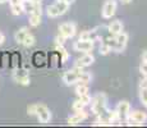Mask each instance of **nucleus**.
Segmentation results:
<instances>
[{
    "instance_id": "nucleus-1",
    "label": "nucleus",
    "mask_w": 147,
    "mask_h": 128,
    "mask_svg": "<svg viewBox=\"0 0 147 128\" xmlns=\"http://www.w3.org/2000/svg\"><path fill=\"white\" fill-rule=\"evenodd\" d=\"M106 101H107V99H106L105 93H102V92L97 93L91 100V110L96 115H98L101 112H104L106 109Z\"/></svg>"
},
{
    "instance_id": "nucleus-2",
    "label": "nucleus",
    "mask_w": 147,
    "mask_h": 128,
    "mask_svg": "<svg viewBox=\"0 0 147 128\" xmlns=\"http://www.w3.org/2000/svg\"><path fill=\"white\" fill-rule=\"evenodd\" d=\"M82 72H83V69L82 68H77L74 67L73 69L68 70L63 74V82L68 86H70V85H74L76 82L80 81V77L82 74Z\"/></svg>"
},
{
    "instance_id": "nucleus-3",
    "label": "nucleus",
    "mask_w": 147,
    "mask_h": 128,
    "mask_svg": "<svg viewBox=\"0 0 147 128\" xmlns=\"http://www.w3.org/2000/svg\"><path fill=\"white\" fill-rule=\"evenodd\" d=\"M117 8H118L117 0H106L102 5V10H101L102 18L110 19L115 14V12H117Z\"/></svg>"
},
{
    "instance_id": "nucleus-4",
    "label": "nucleus",
    "mask_w": 147,
    "mask_h": 128,
    "mask_svg": "<svg viewBox=\"0 0 147 128\" xmlns=\"http://www.w3.org/2000/svg\"><path fill=\"white\" fill-rule=\"evenodd\" d=\"M36 115L41 123H49L51 121V113L44 104H36Z\"/></svg>"
},
{
    "instance_id": "nucleus-5",
    "label": "nucleus",
    "mask_w": 147,
    "mask_h": 128,
    "mask_svg": "<svg viewBox=\"0 0 147 128\" xmlns=\"http://www.w3.org/2000/svg\"><path fill=\"white\" fill-rule=\"evenodd\" d=\"M114 39H115V42H114L113 50H114L115 53H121V51L125 49L127 44H128V33L121 31L119 35L114 36Z\"/></svg>"
},
{
    "instance_id": "nucleus-6",
    "label": "nucleus",
    "mask_w": 147,
    "mask_h": 128,
    "mask_svg": "<svg viewBox=\"0 0 147 128\" xmlns=\"http://www.w3.org/2000/svg\"><path fill=\"white\" fill-rule=\"evenodd\" d=\"M13 79L17 83L22 85V86H28L30 85V74L26 69H17L13 73Z\"/></svg>"
},
{
    "instance_id": "nucleus-7",
    "label": "nucleus",
    "mask_w": 147,
    "mask_h": 128,
    "mask_svg": "<svg viewBox=\"0 0 147 128\" xmlns=\"http://www.w3.org/2000/svg\"><path fill=\"white\" fill-rule=\"evenodd\" d=\"M73 49L76 51H81V53H90L94 49V41L90 40H78L73 44Z\"/></svg>"
},
{
    "instance_id": "nucleus-8",
    "label": "nucleus",
    "mask_w": 147,
    "mask_h": 128,
    "mask_svg": "<svg viewBox=\"0 0 147 128\" xmlns=\"http://www.w3.org/2000/svg\"><path fill=\"white\" fill-rule=\"evenodd\" d=\"M76 24L70 23V22H65L59 26V33H61L63 36H65L67 39H72L76 35Z\"/></svg>"
},
{
    "instance_id": "nucleus-9",
    "label": "nucleus",
    "mask_w": 147,
    "mask_h": 128,
    "mask_svg": "<svg viewBox=\"0 0 147 128\" xmlns=\"http://www.w3.org/2000/svg\"><path fill=\"white\" fill-rule=\"evenodd\" d=\"M95 62V56L92 55V54H90V53H84V55L82 56V58L80 59H77L76 60V63H74V67H77V68H86V67H90L92 63Z\"/></svg>"
},
{
    "instance_id": "nucleus-10",
    "label": "nucleus",
    "mask_w": 147,
    "mask_h": 128,
    "mask_svg": "<svg viewBox=\"0 0 147 128\" xmlns=\"http://www.w3.org/2000/svg\"><path fill=\"white\" fill-rule=\"evenodd\" d=\"M128 122H140V123H145L147 121V113L141 112V110H134V112H129L128 118H127Z\"/></svg>"
},
{
    "instance_id": "nucleus-11",
    "label": "nucleus",
    "mask_w": 147,
    "mask_h": 128,
    "mask_svg": "<svg viewBox=\"0 0 147 128\" xmlns=\"http://www.w3.org/2000/svg\"><path fill=\"white\" fill-rule=\"evenodd\" d=\"M117 112H118V114H119V116H120V121L121 119H127L128 118L129 112H131V105H129V102L125 101V100L120 101L119 104H118V106H117Z\"/></svg>"
},
{
    "instance_id": "nucleus-12",
    "label": "nucleus",
    "mask_w": 147,
    "mask_h": 128,
    "mask_svg": "<svg viewBox=\"0 0 147 128\" xmlns=\"http://www.w3.org/2000/svg\"><path fill=\"white\" fill-rule=\"evenodd\" d=\"M87 116H88V113H86L84 110L76 112V114H73L72 116L68 118V124H69V126H76V124L81 123L82 121H84Z\"/></svg>"
},
{
    "instance_id": "nucleus-13",
    "label": "nucleus",
    "mask_w": 147,
    "mask_h": 128,
    "mask_svg": "<svg viewBox=\"0 0 147 128\" xmlns=\"http://www.w3.org/2000/svg\"><path fill=\"white\" fill-rule=\"evenodd\" d=\"M107 30H109V32L111 33L113 36L115 35H119V33L123 31V23H121L120 21H113L111 23L109 24V27H107Z\"/></svg>"
},
{
    "instance_id": "nucleus-14",
    "label": "nucleus",
    "mask_w": 147,
    "mask_h": 128,
    "mask_svg": "<svg viewBox=\"0 0 147 128\" xmlns=\"http://www.w3.org/2000/svg\"><path fill=\"white\" fill-rule=\"evenodd\" d=\"M30 32L28 31V28L27 27H22V28H19L18 31H17L16 33H14V40H16V42H18V44H22L23 42V40L24 37H26V35Z\"/></svg>"
},
{
    "instance_id": "nucleus-15",
    "label": "nucleus",
    "mask_w": 147,
    "mask_h": 128,
    "mask_svg": "<svg viewBox=\"0 0 147 128\" xmlns=\"http://www.w3.org/2000/svg\"><path fill=\"white\" fill-rule=\"evenodd\" d=\"M98 37L97 31L92 30V31H84L80 35V40H90V41H95Z\"/></svg>"
},
{
    "instance_id": "nucleus-16",
    "label": "nucleus",
    "mask_w": 147,
    "mask_h": 128,
    "mask_svg": "<svg viewBox=\"0 0 147 128\" xmlns=\"http://www.w3.org/2000/svg\"><path fill=\"white\" fill-rule=\"evenodd\" d=\"M55 50L59 51V54H60V56H61V59H60L61 63H65L67 59L69 58V54H68V51L65 50V47H64L61 44H56V42H55Z\"/></svg>"
},
{
    "instance_id": "nucleus-17",
    "label": "nucleus",
    "mask_w": 147,
    "mask_h": 128,
    "mask_svg": "<svg viewBox=\"0 0 147 128\" xmlns=\"http://www.w3.org/2000/svg\"><path fill=\"white\" fill-rule=\"evenodd\" d=\"M55 7L58 8V12L60 16H63V14H65L68 12V9H69V4L65 3L64 0H58V1L55 3Z\"/></svg>"
},
{
    "instance_id": "nucleus-18",
    "label": "nucleus",
    "mask_w": 147,
    "mask_h": 128,
    "mask_svg": "<svg viewBox=\"0 0 147 128\" xmlns=\"http://www.w3.org/2000/svg\"><path fill=\"white\" fill-rule=\"evenodd\" d=\"M76 93L77 96H82L88 93V83H84V82H78L77 87H76Z\"/></svg>"
},
{
    "instance_id": "nucleus-19",
    "label": "nucleus",
    "mask_w": 147,
    "mask_h": 128,
    "mask_svg": "<svg viewBox=\"0 0 147 128\" xmlns=\"http://www.w3.org/2000/svg\"><path fill=\"white\" fill-rule=\"evenodd\" d=\"M35 44H36L35 36H33L32 33L28 32L27 35H26V37H24V40H23V42H22V45H24L26 47H32Z\"/></svg>"
},
{
    "instance_id": "nucleus-20",
    "label": "nucleus",
    "mask_w": 147,
    "mask_h": 128,
    "mask_svg": "<svg viewBox=\"0 0 147 128\" xmlns=\"http://www.w3.org/2000/svg\"><path fill=\"white\" fill-rule=\"evenodd\" d=\"M46 13H47V16H49L50 18H56V17L60 16L59 12H58V8L55 7V4L49 5V7L46 8Z\"/></svg>"
},
{
    "instance_id": "nucleus-21",
    "label": "nucleus",
    "mask_w": 147,
    "mask_h": 128,
    "mask_svg": "<svg viewBox=\"0 0 147 128\" xmlns=\"http://www.w3.org/2000/svg\"><path fill=\"white\" fill-rule=\"evenodd\" d=\"M12 8V13L14 16H21L23 13V7H22V3H18V4H12L10 5Z\"/></svg>"
},
{
    "instance_id": "nucleus-22",
    "label": "nucleus",
    "mask_w": 147,
    "mask_h": 128,
    "mask_svg": "<svg viewBox=\"0 0 147 128\" xmlns=\"http://www.w3.org/2000/svg\"><path fill=\"white\" fill-rule=\"evenodd\" d=\"M110 51H111V47L109 46V44H107L106 41H104L102 44L100 45V54L101 55H107Z\"/></svg>"
},
{
    "instance_id": "nucleus-23",
    "label": "nucleus",
    "mask_w": 147,
    "mask_h": 128,
    "mask_svg": "<svg viewBox=\"0 0 147 128\" xmlns=\"http://www.w3.org/2000/svg\"><path fill=\"white\" fill-rule=\"evenodd\" d=\"M140 99L141 102L147 108V89H140Z\"/></svg>"
},
{
    "instance_id": "nucleus-24",
    "label": "nucleus",
    "mask_w": 147,
    "mask_h": 128,
    "mask_svg": "<svg viewBox=\"0 0 147 128\" xmlns=\"http://www.w3.org/2000/svg\"><path fill=\"white\" fill-rule=\"evenodd\" d=\"M91 79H92V76L90 74V73H87V72H82V74L80 77V81L78 82H84V83H90L91 82Z\"/></svg>"
},
{
    "instance_id": "nucleus-25",
    "label": "nucleus",
    "mask_w": 147,
    "mask_h": 128,
    "mask_svg": "<svg viewBox=\"0 0 147 128\" xmlns=\"http://www.w3.org/2000/svg\"><path fill=\"white\" fill-rule=\"evenodd\" d=\"M84 106H86V105H84L83 102L80 100V99L73 102V110H74V112H80V110H83Z\"/></svg>"
},
{
    "instance_id": "nucleus-26",
    "label": "nucleus",
    "mask_w": 147,
    "mask_h": 128,
    "mask_svg": "<svg viewBox=\"0 0 147 128\" xmlns=\"http://www.w3.org/2000/svg\"><path fill=\"white\" fill-rule=\"evenodd\" d=\"M78 99H80V100L83 102L84 105H88V104H91V96L88 95V93H86V95H82V96H78Z\"/></svg>"
},
{
    "instance_id": "nucleus-27",
    "label": "nucleus",
    "mask_w": 147,
    "mask_h": 128,
    "mask_svg": "<svg viewBox=\"0 0 147 128\" xmlns=\"http://www.w3.org/2000/svg\"><path fill=\"white\" fill-rule=\"evenodd\" d=\"M27 113H28V115H36V104L28 105V108H27Z\"/></svg>"
},
{
    "instance_id": "nucleus-28",
    "label": "nucleus",
    "mask_w": 147,
    "mask_h": 128,
    "mask_svg": "<svg viewBox=\"0 0 147 128\" xmlns=\"http://www.w3.org/2000/svg\"><path fill=\"white\" fill-rule=\"evenodd\" d=\"M94 127H110V126H113L110 122H101V121H98V122H96V123L92 124Z\"/></svg>"
},
{
    "instance_id": "nucleus-29",
    "label": "nucleus",
    "mask_w": 147,
    "mask_h": 128,
    "mask_svg": "<svg viewBox=\"0 0 147 128\" xmlns=\"http://www.w3.org/2000/svg\"><path fill=\"white\" fill-rule=\"evenodd\" d=\"M65 40H67L65 36H63V35H61V33H59V35L55 37V42H56V44H61V45H64V42H65Z\"/></svg>"
},
{
    "instance_id": "nucleus-30",
    "label": "nucleus",
    "mask_w": 147,
    "mask_h": 128,
    "mask_svg": "<svg viewBox=\"0 0 147 128\" xmlns=\"http://www.w3.org/2000/svg\"><path fill=\"white\" fill-rule=\"evenodd\" d=\"M140 70L142 74H147V62H142L140 65Z\"/></svg>"
},
{
    "instance_id": "nucleus-31",
    "label": "nucleus",
    "mask_w": 147,
    "mask_h": 128,
    "mask_svg": "<svg viewBox=\"0 0 147 128\" xmlns=\"http://www.w3.org/2000/svg\"><path fill=\"white\" fill-rule=\"evenodd\" d=\"M140 89H147V79H146V78L141 79V82H140Z\"/></svg>"
},
{
    "instance_id": "nucleus-32",
    "label": "nucleus",
    "mask_w": 147,
    "mask_h": 128,
    "mask_svg": "<svg viewBox=\"0 0 147 128\" xmlns=\"http://www.w3.org/2000/svg\"><path fill=\"white\" fill-rule=\"evenodd\" d=\"M4 41H5V36H4V33L0 32V45L4 44Z\"/></svg>"
},
{
    "instance_id": "nucleus-33",
    "label": "nucleus",
    "mask_w": 147,
    "mask_h": 128,
    "mask_svg": "<svg viewBox=\"0 0 147 128\" xmlns=\"http://www.w3.org/2000/svg\"><path fill=\"white\" fill-rule=\"evenodd\" d=\"M142 62H147V50L143 51V54H142Z\"/></svg>"
},
{
    "instance_id": "nucleus-34",
    "label": "nucleus",
    "mask_w": 147,
    "mask_h": 128,
    "mask_svg": "<svg viewBox=\"0 0 147 128\" xmlns=\"http://www.w3.org/2000/svg\"><path fill=\"white\" fill-rule=\"evenodd\" d=\"M119 1L121 3V4H129V3H131L132 0H119Z\"/></svg>"
},
{
    "instance_id": "nucleus-35",
    "label": "nucleus",
    "mask_w": 147,
    "mask_h": 128,
    "mask_svg": "<svg viewBox=\"0 0 147 128\" xmlns=\"http://www.w3.org/2000/svg\"><path fill=\"white\" fill-rule=\"evenodd\" d=\"M64 1H65V3H68V4L70 5V4H73V3H74L76 0H64Z\"/></svg>"
},
{
    "instance_id": "nucleus-36",
    "label": "nucleus",
    "mask_w": 147,
    "mask_h": 128,
    "mask_svg": "<svg viewBox=\"0 0 147 128\" xmlns=\"http://www.w3.org/2000/svg\"><path fill=\"white\" fill-rule=\"evenodd\" d=\"M8 0H0V4H4V3H7Z\"/></svg>"
},
{
    "instance_id": "nucleus-37",
    "label": "nucleus",
    "mask_w": 147,
    "mask_h": 128,
    "mask_svg": "<svg viewBox=\"0 0 147 128\" xmlns=\"http://www.w3.org/2000/svg\"><path fill=\"white\" fill-rule=\"evenodd\" d=\"M33 1H36V3H41L42 0H33Z\"/></svg>"
},
{
    "instance_id": "nucleus-38",
    "label": "nucleus",
    "mask_w": 147,
    "mask_h": 128,
    "mask_svg": "<svg viewBox=\"0 0 147 128\" xmlns=\"http://www.w3.org/2000/svg\"><path fill=\"white\" fill-rule=\"evenodd\" d=\"M143 78H146V79H147V74H143Z\"/></svg>"
}]
</instances>
